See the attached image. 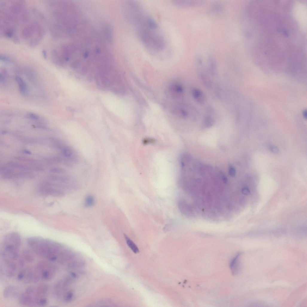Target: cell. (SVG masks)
<instances>
[{"label":"cell","mask_w":307,"mask_h":307,"mask_svg":"<svg viewBox=\"0 0 307 307\" xmlns=\"http://www.w3.org/2000/svg\"><path fill=\"white\" fill-rule=\"evenodd\" d=\"M22 247L13 259L10 286L20 304L44 307L46 297L45 279L56 257V251L50 239H42Z\"/></svg>","instance_id":"cell-1"},{"label":"cell","mask_w":307,"mask_h":307,"mask_svg":"<svg viewBox=\"0 0 307 307\" xmlns=\"http://www.w3.org/2000/svg\"><path fill=\"white\" fill-rule=\"evenodd\" d=\"M242 192L243 194L246 195H249L251 193L250 189L247 187H243L242 189Z\"/></svg>","instance_id":"cell-16"},{"label":"cell","mask_w":307,"mask_h":307,"mask_svg":"<svg viewBox=\"0 0 307 307\" xmlns=\"http://www.w3.org/2000/svg\"><path fill=\"white\" fill-rule=\"evenodd\" d=\"M241 255L239 253L231 261L230 267L233 274L235 275L237 274L239 271V259Z\"/></svg>","instance_id":"cell-6"},{"label":"cell","mask_w":307,"mask_h":307,"mask_svg":"<svg viewBox=\"0 0 307 307\" xmlns=\"http://www.w3.org/2000/svg\"><path fill=\"white\" fill-rule=\"evenodd\" d=\"M269 149L270 151L274 154H277L279 153V149L276 146L274 145L271 146H270Z\"/></svg>","instance_id":"cell-14"},{"label":"cell","mask_w":307,"mask_h":307,"mask_svg":"<svg viewBox=\"0 0 307 307\" xmlns=\"http://www.w3.org/2000/svg\"><path fill=\"white\" fill-rule=\"evenodd\" d=\"M192 94L193 97L199 104H202L205 100L204 95L202 92L200 90L195 88L193 90Z\"/></svg>","instance_id":"cell-7"},{"label":"cell","mask_w":307,"mask_h":307,"mask_svg":"<svg viewBox=\"0 0 307 307\" xmlns=\"http://www.w3.org/2000/svg\"><path fill=\"white\" fill-rule=\"evenodd\" d=\"M200 77L202 82L207 87L210 88L211 87L212 83L209 77L205 73H201Z\"/></svg>","instance_id":"cell-9"},{"label":"cell","mask_w":307,"mask_h":307,"mask_svg":"<svg viewBox=\"0 0 307 307\" xmlns=\"http://www.w3.org/2000/svg\"><path fill=\"white\" fill-rule=\"evenodd\" d=\"M126 5L125 13L127 19L136 30L144 28L158 29L157 22L139 3L130 1Z\"/></svg>","instance_id":"cell-2"},{"label":"cell","mask_w":307,"mask_h":307,"mask_svg":"<svg viewBox=\"0 0 307 307\" xmlns=\"http://www.w3.org/2000/svg\"><path fill=\"white\" fill-rule=\"evenodd\" d=\"M174 5L180 7H186L198 6L202 4L200 1H173Z\"/></svg>","instance_id":"cell-5"},{"label":"cell","mask_w":307,"mask_h":307,"mask_svg":"<svg viewBox=\"0 0 307 307\" xmlns=\"http://www.w3.org/2000/svg\"><path fill=\"white\" fill-rule=\"evenodd\" d=\"M43 54L44 55V57L45 58H46L47 57V54H46V53L45 51H43Z\"/></svg>","instance_id":"cell-18"},{"label":"cell","mask_w":307,"mask_h":307,"mask_svg":"<svg viewBox=\"0 0 307 307\" xmlns=\"http://www.w3.org/2000/svg\"><path fill=\"white\" fill-rule=\"evenodd\" d=\"M95 199L93 195H89L86 196L85 200V207H92L94 203Z\"/></svg>","instance_id":"cell-11"},{"label":"cell","mask_w":307,"mask_h":307,"mask_svg":"<svg viewBox=\"0 0 307 307\" xmlns=\"http://www.w3.org/2000/svg\"><path fill=\"white\" fill-rule=\"evenodd\" d=\"M214 120L211 117H208L204 119L203 124L205 127L209 128L212 127L214 124Z\"/></svg>","instance_id":"cell-12"},{"label":"cell","mask_w":307,"mask_h":307,"mask_svg":"<svg viewBox=\"0 0 307 307\" xmlns=\"http://www.w3.org/2000/svg\"><path fill=\"white\" fill-rule=\"evenodd\" d=\"M39 191L42 194L45 195L56 197L62 196L64 194V192L58 186L48 182L42 184Z\"/></svg>","instance_id":"cell-4"},{"label":"cell","mask_w":307,"mask_h":307,"mask_svg":"<svg viewBox=\"0 0 307 307\" xmlns=\"http://www.w3.org/2000/svg\"><path fill=\"white\" fill-rule=\"evenodd\" d=\"M16 80L20 92L23 94H26L28 91V88L26 83L21 77H16Z\"/></svg>","instance_id":"cell-8"},{"label":"cell","mask_w":307,"mask_h":307,"mask_svg":"<svg viewBox=\"0 0 307 307\" xmlns=\"http://www.w3.org/2000/svg\"><path fill=\"white\" fill-rule=\"evenodd\" d=\"M228 170L230 175L233 177H235L236 174V171L235 167L230 165L229 166Z\"/></svg>","instance_id":"cell-13"},{"label":"cell","mask_w":307,"mask_h":307,"mask_svg":"<svg viewBox=\"0 0 307 307\" xmlns=\"http://www.w3.org/2000/svg\"><path fill=\"white\" fill-rule=\"evenodd\" d=\"M28 116L30 119L34 120H38L40 118L39 115L33 113L29 114H28Z\"/></svg>","instance_id":"cell-15"},{"label":"cell","mask_w":307,"mask_h":307,"mask_svg":"<svg viewBox=\"0 0 307 307\" xmlns=\"http://www.w3.org/2000/svg\"><path fill=\"white\" fill-rule=\"evenodd\" d=\"M157 30L145 29L136 31L138 36L143 45L153 53H159L164 50L166 42Z\"/></svg>","instance_id":"cell-3"},{"label":"cell","mask_w":307,"mask_h":307,"mask_svg":"<svg viewBox=\"0 0 307 307\" xmlns=\"http://www.w3.org/2000/svg\"><path fill=\"white\" fill-rule=\"evenodd\" d=\"M125 237L127 243L129 247L134 253H138L139 251L137 246L127 235H125Z\"/></svg>","instance_id":"cell-10"},{"label":"cell","mask_w":307,"mask_h":307,"mask_svg":"<svg viewBox=\"0 0 307 307\" xmlns=\"http://www.w3.org/2000/svg\"><path fill=\"white\" fill-rule=\"evenodd\" d=\"M0 80L2 82H4L5 81V78L4 76L3 75L1 74V76H0Z\"/></svg>","instance_id":"cell-17"}]
</instances>
